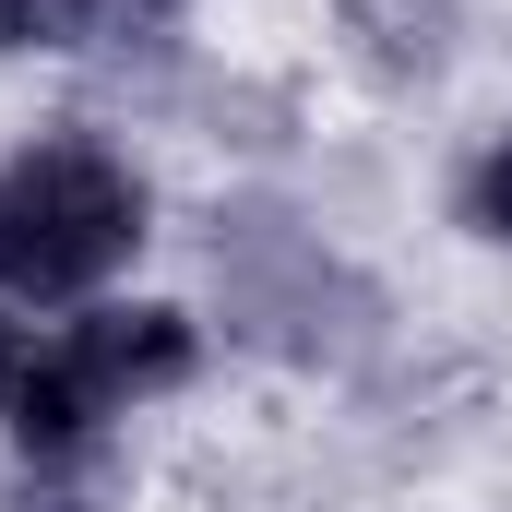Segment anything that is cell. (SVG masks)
Instances as JSON below:
<instances>
[{"label": "cell", "instance_id": "cell-1", "mask_svg": "<svg viewBox=\"0 0 512 512\" xmlns=\"http://www.w3.org/2000/svg\"><path fill=\"white\" fill-rule=\"evenodd\" d=\"M203 262H215V322H227L251 358L358 370V358L382 346V286L334 251L310 215H286V203H227Z\"/></svg>", "mask_w": 512, "mask_h": 512}, {"label": "cell", "instance_id": "cell-2", "mask_svg": "<svg viewBox=\"0 0 512 512\" xmlns=\"http://www.w3.org/2000/svg\"><path fill=\"white\" fill-rule=\"evenodd\" d=\"M131 251H143V179L96 131H48L0 167V298L84 310Z\"/></svg>", "mask_w": 512, "mask_h": 512}, {"label": "cell", "instance_id": "cell-3", "mask_svg": "<svg viewBox=\"0 0 512 512\" xmlns=\"http://www.w3.org/2000/svg\"><path fill=\"white\" fill-rule=\"evenodd\" d=\"M108 393H96V370H84V346L48 322H12L0 334V429L24 441V465H84L96 441H108Z\"/></svg>", "mask_w": 512, "mask_h": 512}, {"label": "cell", "instance_id": "cell-4", "mask_svg": "<svg viewBox=\"0 0 512 512\" xmlns=\"http://www.w3.org/2000/svg\"><path fill=\"white\" fill-rule=\"evenodd\" d=\"M72 346H84V370H96V393L108 405H155V393H179L191 370H203V334H191V310H143V298H84L72 322H60Z\"/></svg>", "mask_w": 512, "mask_h": 512}, {"label": "cell", "instance_id": "cell-5", "mask_svg": "<svg viewBox=\"0 0 512 512\" xmlns=\"http://www.w3.org/2000/svg\"><path fill=\"white\" fill-rule=\"evenodd\" d=\"M346 24H358V48L382 72H429L441 36H453V0H346Z\"/></svg>", "mask_w": 512, "mask_h": 512}, {"label": "cell", "instance_id": "cell-6", "mask_svg": "<svg viewBox=\"0 0 512 512\" xmlns=\"http://www.w3.org/2000/svg\"><path fill=\"white\" fill-rule=\"evenodd\" d=\"M453 215H465L477 239H512V131H489V143L465 155V179H453Z\"/></svg>", "mask_w": 512, "mask_h": 512}, {"label": "cell", "instance_id": "cell-7", "mask_svg": "<svg viewBox=\"0 0 512 512\" xmlns=\"http://www.w3.org/2000/svg\"><path fill=\"white\" fill-rule=\"evenodd\" d=\"M0 512H96V501L72 489V465H24V477H12V501H0Z\"/></svg>", "mask_w": 512, "mask_h": 512}]
</instances>
